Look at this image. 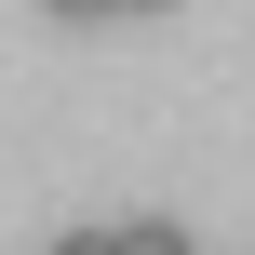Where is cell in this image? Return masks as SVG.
I'll use <instances>...</instances> for the list:
<instances>
[{
	"mask_svg": "<svg viewBox=\"0 0 255 255\" xmlns=\"http://www.w3.org/2000/svg\"><path fill=\"white\" fill-rule=\"evenodd\" d=\"M108 255H188V229H175V215H121V229H108Z\"/></svg>",
	"mask_w": 255,
	"mask_h": 255,
	"instance_id": "1",
	"label": "cell"
},
{
	"mask_svg": "<svg viewBox=\"0 0 255 255\" xmlns=\"http://www.w3.org/2000/svg\"><path fill=\"white\" fill-rule=\"evenodd\" d=\"M54 255H108V229H54Z\"/></svg>",
	"mask_w": 255,
	"mask_h": 255,
	"instance_id": "2",
	"label": "cell"
}]
</instances>
